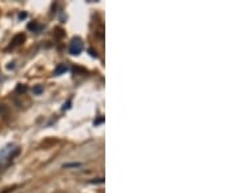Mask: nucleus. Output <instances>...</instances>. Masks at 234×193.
Segmentation results:
<instances>
[{"mask_svg":"<svg viewBox=\"0 0 234 193\" xmlns=\"http://www.w3.org/2000/svg\"><path fill=\"white\" fill-rule=\"evenodd\" d=\"M56 30H57V32H59V34H56V37H57V38H61V37L64 35V32H62L61 29H56Z\"/></svg>","mask_w":234,"mask_h":193,"instance_id":"obj_12","label":"nucleus"},{"mask_svg":"<svg viewBox=\"0 0 234 193\" xmlns=\"http://www.w3.org/2000/svg\"><path fill=\"white\" fill-rule=\"evenodd\" d=\"M16 91L17 93H23V91H26V86H23V85H18L17 86V89H16Z\"/></svg>","mask_w":234,"mask_h":193,"instance_id":"obj_6","label":"nucleus"},{"mask_svg":"<svg viewBox=\"0 0 234 193\" xmlns=\"http://www.w3.org/2000/svg\"><path fill=\"white\" fill-rule=\"evenodd\" d=\"M68 71H69V67H68L66 64H59L57 67L55 68L53 74H55V76H61V74H64V73L68 72Z\"/></svg>","mask_w":234,"mask_h":193,"instance_id":"obj_4","label":"nucleus"},{"mask_svg":"<svg viewBox=\"0 0 234 193\" xmlns=\"http://www.w3.org/2000/svg\"><path fill=\"white\" fill-rule=\"evenodd\" d=\"M42 91H43V86H42V85H36V86H34L33 93H34L35 95H39V94H42Z\"/></svg>","mask_w":234,"mask_h":193,"instance_id":"obj_5","label":"nucleus"},{"mask_svg":"<svg viewBox=\"0 0 234 193\" xmlns=\"http://www.w3.org/2000/svg\"><path fill=\"white\" fill-rule=\"evenodd\" d=\"M25 39H26V37H25L23 33H20V34L15 35V37H13V39H12V42H11V45H9V48H13V47L21 46L22 43L25 42Z\"/></svg>","mask_w":234,"mask_h":193,"instance_id":"obj_3","label":"nucleus"},{"mask_svg":"<svg viewBox=\"0 0 234 193\" xmlns=\"http://www.w3.org/2000/svg\"><path fill=\"white\" fill-rule=\"evenodd\" d=\"M82 50H83V43H82V41L78 37L73 38L70 41V43H69V54L77 56V55H79L82 52Z\"/></svg>","mask_w":234,"mask_h":193,"instance_id":"obj_2","label":"nucleus"},{"mask_svg":"<svg viewBox=\"0 0 234 193\" xmlns=\"http://www.w3.org/2000/svg\"><path fill=\"white\" fill-rule=\"evenodd\" d=\"M103 182H104V179H103V178H100L99 180H91V183H92V184H96V183H103Z\"/></svg>","mask_w":234,"mask_h":193,"instance_id":"obj_13","label":"nucleus"},{"mask_svg":"<svg viewBox=\"0 0 234 193\" xmlns=\"http://www.w3.org/2000/svg\"><path fill=\"white\" fill-rule=\"evenodd\" d=\"M103 121H104V117H103V116H100L98 120H95V121H94V125H99V124H102Z\"/></svg>","mask_w":234,"mask_h":193,"instance_id":"obj_9","label":"nucleus"},{"mask_svg":"<svg viewBox=\"0 0 234 193\" xmlns=\"http://www.w3.org/2000/svg\"><path fill=\"white\" fill-rule=\"evenodd\" d=\"M28 29H29V30H36V29H38L36 22H31V24H29V25H28Z\"/></svg>","mask_w":234,"mask_h":193,"instance_id":"obj_7","label":"nucleus"},{"mask_svg":"<svg viewBox=\"0 0 234 193\" xmlns=\"http://www.w3.org/2000/svg\"><path fill=\"white\" fill-rule=\"evenodd\" d=\"M18 17H20V18H26L28 15H26V13H20V16H18Z\"/></svg>","mask_w":234,"mask_h":193,"instance_id":"obj_14","label":"nucleus"},{"mask_svg":"<svg viewBox=\"0 0 234 193\" xmlns=\"http://www.w3.org/2000/svg\"><path fill=\"white\" fill-rule=\"evenodd\" d=\"M18 153H20V147L15 146L13 144H9L2 149L0 150V167L2 164H9L15 159V157L18 155Z\"/></svg>","mask_w":234,"mask_h":193,"instance_id":"obj_1","label":"nucleus"},{"mask_svg":"<svg viewBox=\"0 0 234 193\" xmlns=\"http://www.w3.org/2000/svg\"><path fill=\"white\" fill-rule=\"evenodd\" d=\"M88 52L91 54V56H94V58H98V52H95V51H94L92 48H90V50H88Z\"/></svg>","mask_w":234,"mask_h":193,"instance_id":"obj_11","label":"nucleus"},{"mask_svg":"<svg viewBox=\"0 0 234 193\" xmlns=\"http://www.w3.org/2000/svg\"><path fill=\"white\" fill-rule=\"evenodd\" d=\"M81 163H66L64 164V169H69V167H79Z\"/></svg>","mask_w":234,"mask_h":193,"instance_id":"obj_8","label":"nucleus"},{"mask_svg":"<svg viewBox=\"0 0 234 193\" xmlns=\"http://www.w3.org/2000/svg\"><path fill=\"white\" fill-rule=\"evenodd\" d=\"M70 104H72V101H70V99H69V101L66 102V104L62 106V110H68L69 107H70Z\"/></svg>","mask_w":234,"mask_h":193,"instance_id":"obj_10","label":"nucleus"}]
</instances>
